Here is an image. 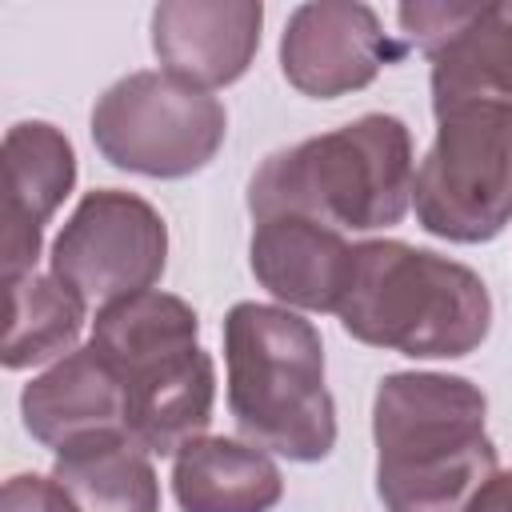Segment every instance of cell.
Instances as JSON below:
<instances>
[{
	"label": "cell",
	"instance_id": "6",
	"mask_svg": "<svg viewBox=\"0 0 512 512\" xmlns=\"http://www.w3.org/2000/svg\"><path fill=\"white\" fill-rule=\"evenodd\" d=\"M436 116V140L412 184L416 216L456 244L492 240L512 220V104H460Z\"/></svg>",
	"mask_w": 512,
	"mask_h": 512
},
{
	"label": "cell",
	"instance_id": "17",
	"mask_svg": "<svg viewBox=\"0 0 512 512\" xmlns=\"http://www.w3.org/2000/svg\"><path fill=\"white\" fill-rule=\"evenodd\" d=\"M4 296H8V324H4V344H0L4 368H28L60 352H72L84 328L88 304L64 280L28 272L20 280H8Z\"/></svg>",
	"mask_w": 512,
	"mask_h": 512
},
{
	"label": "cell",
	"instance_id": "1",
	"mask_svg": "<svg viewBox=\"0 0 512 512\" xmlns=\"http://www.w3.org/2000/svg\"><path fill=\"white\" fill-rule=\"evenodd\" d=\"M488 400L464 376L392 372L376 388V492L388 512H468L496 476Z\"/></svg>",
	"mask_w": 512,
	"mask_h": 512
},
{
	"label": "cell",
	"instance_id": "8",
	"mask_svg": "<svg viewBox=\"0 0 512 512\" xmlns=\"http://www.w3.org/2000/svg\"><path fill=\"white\" fill-rule=\"evenodd\" d=\"M168 228L164 216L120 188L88 192L52 244V276L64 280L84 304H116L152 284L164 272Z\"/></svg>",
	"mask_w": 512,
	"mask_h": 512
},
{
	"label": "cell",
	"instance_id": "18",
	"mask_svg": "<svg viewBox=\"0 0 512 512\" xmlns=\"http://www.w3.org/2000/svg\"><path fill=\"white\" fill-rule=\"evenodd\" d=\"M0 512H76V504L52 476H12L0 492Z\"/></svg>",
	"mask_w": 512,
	"mask_h": 512
},
{
	"label": "cell",
	"instance_id": "3",
	"mask_svg": "<svg viewBox=\"0 0 512 512\" xmlns=\"http://www.w3.org/2000/svg\"><path fill=\"white\" fill-rule=\"evenodd\" d=\"M192 304L168 292H140L100 308L92 348L124 384V432L156 456H176L212 420L216 372L196 344Z\"/></svg>",
	"mask_w": 512,
	"mask_h": 512
},
{
	"label": "cell",
	"instance_id": "16",
	"mask_svg": "<svg viewBox=\"0 0 512 512\" xmlns=\"http://www.w3.org/2000/svg\"><path fill=\"white\" fill-rule=\"evenodd\" d=\"M52 480L68 492L76 512H156L160 484L148 452L128 432H108L56 452Z\"/></svg>",
	"mask_w": 512,
	"mask_h": 512
},
{
	"label": "cell",
	"instance_id": "7",
	"mask_svg": "<svg viewBox=\"0 0 512 512\" xmlns=\"http://www.w3.org/2000/svg\"><path fill=\"white\" fill-rule=\"evenodd\" d=\"M228 112L172 72H132L92 108V140L116 168L176 180L200 172L224 144Z\"/></svg>",
	"mask_w": 512,
	"mask_h": 512
},
{
	"label": "cell",
	"instance_id": "13",
	"mask_svg": "<svg viewBox=\"0 0 512 512\" xmlns=\"http://www.w3.org/2000/svg\"><path fill=\"white\" fill-rule=\"evenodd\" d=\"M24 428L48 448H72L92 436L124 432V384L116 368L88 344L68 352L20 396Z\"/></svg>",
	"mask_w": 512,
	"mask_h": 512
},
{
	"label": "cell",
	"instance_id": "2",
	"mask_svg": "<svg viewBox=\"0 0 512 512\" xmlns=\"http://www.w3.org/2000/svg\"><path fill=\"white\" fill-rule=\"evenodd\" d=\"M412 184V136L404 120L368 112L272 152L248 184V208L256 220L308 216L336 232H372L408 212Z\"/></svg>",
	"mask_w": 512,
	"mask_h": 512
},
{
	"label": "cell",
	"instance_id": "4",
	"mask_svg": "<svg viewBox=\"0 0 512 512\" xmlns=\"http://www.w3.org/2000/svg\"><path fill=\"white\" fill-rule=\"evenodd\" d=\"M336 316L348 336L404 356H468L492 324L484 280L436 252L368 240L352 248Z\"/></svg>",
	"mask_w": 512,
	"mask_h": 512
},
{
	"label": "cell",
	"instance_id": "9",
	"mask_svg": "<svg viewBox=\"0 0 512 512\" xmlns=\"http://www.w3.org/2000/svg\"><path fill=\"white\" fill-rule=\"evenodd\" d=\"M408 40L432 60V108L512 104V0L404 4Z\"/></svg>",
	"mask_w": 512,
	"mask_h": 512
},
{
	"label": "cell",
	"instance_id": "11",
	"mask_svg": "<svg viewBox=\"0 0 512 512\" xmlns=\"http://www.w3.org/2000/svg\"><path fill=\"white\" fill-rule=\"evenodd\" d=\"M76 180V152L68 136L44 120L12 124L4 136V284L32 272L40 256L44 220L64 204Z\"/></svg>",
	"mask_w": 512,
	"mask_h": 512
},
{
	"label": "cell",
	"instance_id": "12",
	"mask_svg": "<svg viewBox=\"0 0 512 512\" xmlns=\"http://www.w3.org/2000/svg\"><path fill=\"white\" fill-rule=\"evenodd\" d=\"M260 24L264 8L252 0H168L152 12V48L164 72L208 92L244 76Z\"/></svg>",
	"mask_w": 512,
	"mask_h": 512
},
{
	"label": "cell",
	"instance_id": "5",
	"mask_svg": "<svg viewBox=\"0 0 512 512\" xmlns=\"http://www.w3.org/2000/svg\"><path fill=\"white\" fill-rule=\"evenodd\" d=\"M228 408L256 448L288 460H324L336 444V408L324 388L320 332L276 304L244 300L224 320Z\"/></svg>",
	"mask_w": 512,
	"mask_h": 512
},
{
	"label": "cell",
	"instance_id": "19",
	"mask_svg": "<svg viewBox=\"0 0 512 512\" xmlns=\"http://www.w3.org/2000/svg\"><path fill=\"white\" fill-rule=\"evenodd\" d=\"M468 512H512V472H496L476 500L468 504Z\"/></svg>",
	"mask_w": 512,
	"mask_h": 512
},
{
	"label": "cell",
	"instance_id": "10",
	"mask_svg": "<svg viewBox=\"0 0 512 512\" xmlns=\"http://www.w3.org/2000/svg\"><path fill=\"white\" fill-rule=\"evenodd\" d=\"M400 44H392L368 4L352 0H320L300 4L288 16L280 40V68L292 88L316 100H332L356 92L376 80V72L400 60Z\"/></svg>",
	"mask_w": 512,
	"mask_h": 512
},
{
	"label": "cell",
	"instance_id": "15",
	"mask_svg": "<svg viewBox=\"0 0 512 512\" xmlns=\"http://www.w3.org/2000/svg\"><path fill=\"white\" fill-rule=\"evenodd\" d=\"M172 492L184 512H268L284 496V476L256 444L200 436L176 452Z\"/></svg>",
	"mask_w": 512,
	"mask_h": 512
},
{
	"label": "cell",
	"instance_id": "14",
	"mask_svg": "<svg viewBox=\"0 0 512 512\" xmlns=\"http://www.w3.org/2000/svg\"><path fill=\"white\" fill-rule=\"evenodd\" d=\"M352 248L344 232L308 216H268L252 232V272L284 304L336 312L348 280Z\"/></svg>",
	"mask_w": 512,
	"mask_h": 512
}]
</instances>
